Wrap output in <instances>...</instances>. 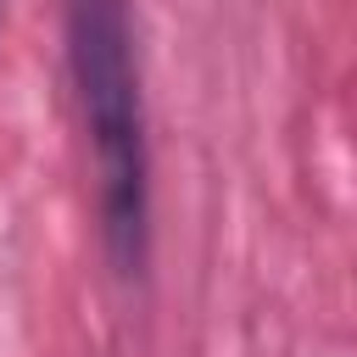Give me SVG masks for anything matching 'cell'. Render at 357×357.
Masks as SVG:
<instances>
[{"label":"cell","mask_w":357,"mask_h":357,"mask_svg":"<svg viewBox=\"0 0 357 357\" xmlns=\"http://www.w3.org/2000/svg\"><path fill=\"white\" fill-rule=\"evenodd\" d=\"M0 11H6V0H0Z\"/></svg>","instance_id":"cell-2"},{"label":"cell","mask_w":357,"mask_h":357,"mask_svg":"<svg viewBox=\"0 0 357 357\" xmlns=\"http://www.w3.org/2000/svg\"><path fill=\"white\" fill-rule=\"evenodd\" d=\"M61 45L95 178L100 257L123 284H139L156 240V184L134 0H61Z\"/></svg>","instance_id":"cell-1"}]
</instances>
